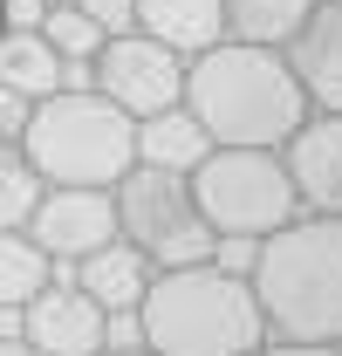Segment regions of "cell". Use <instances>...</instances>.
Segmentation results:
<instances>
[{"label": "cell", "instance_id": "obj_1", "mask_svg": "<svg viewBox=\"0 0 342 356\" xmlns=\"http://www.w3.org/2000/svg\"><path fill=\"white\" fill-rule=\"evenodd\" d=\"M185 110L206 124L213 144H274L281 151L308 117V96L281 48L226 35V42L185 55Z\"/></svg>", "mask_w": 342, "mask_h": 356}, {"label": "cell", "instance_id": "obj_2", "mask_svg": "<svg viewBox=\"0 0 342 356\" xmlns=\"http://www.w3.org/2000/svg\"><path fill=\"white\" fill-rule=\"evenodd\" d=\"M144 350L158 356H247L267 343V315L247 274H226L219 261L158 267L144 288Z\"/></svg>", "mask_w": 342, "mask_h": 356}, {"label": "cell", "instance_id": "obj_3", "mask_svg": "<svg viewBox=\"0 0 342 356\" xmlns=\"http://www.w3.org/2000/svg\"><path fill=\"white\" fill-rule=\"evenodd\" d=\"M254 295L267 336L295 343H342V220L336 213H295L274 226L254 254Z\"/></svg>", "mask_w": 342, "mask_h": 356}, {"label": "cell", "instance_id": "obj_4", "mask_svg": "<svg viewBox=\"0 0 342 356\" xmlns=\"http://www.w3.org/2000/svg\"><path fill=\"white\" fill-rule=\"evenodd\" d=\"M42 185H117L137 165V117L117 110L103 89H55L28 103L14 137Z\"/></svg>", "mask_w": 342, "mask_h": 356}, {"label": "cell", "instance_id": "obj_5", "mask_svg": "<svg viewBox=\"0 0 342 356\" xmlns=\"http://www.w3.org/2000/svg\"><path fill=\"white\" fill-rule=\"evenodd\" d=\"M185 178H192V199H199V213H206L213 233L267 240L274 226H288L301 213L288 158L274 144H213Z\"/></svg>", "mask_w": 342, "mask_h": 356}, {"label": "cell", "instance_id": "obj_6", "mask_svg": "<svg viewBox=\"0 0 342 356\" xmlns=\"http://www.w3.org/2000/svg\"><path fill=\"white\" fill-rule=\"evenodd\" d=\"M117 233L130 247H144L158 267H185V261H213V226L192 199V178L185 172H158V165H130L117 185Z\"/></svg>", "mask_w": 342, "mask_h": 356}, {"label": "cell", "instance_id": "obj_7", "mask_svg": "<svg viewBox=\"0 0 342 356\" xmlns=\"http://www.w3.org/2000/svg\"><path fill=\"white\" fill-rule=\"evenodd\" d=\"M89 89H103L130 117L171 110V103H185V55L165 48L158 35H144V28L110 35V42L96 48V62H89Z\"/></svg>", "mask_w": 342, "mask_h": 356}, {"label": "cell", "instance_id": "obj_8", "mask_svg": "<svg viewBox=\"0 0 342 356\" xmlns=\"http://www.w3.org/2000/svg\"><path fill=\"white\" fill-rule=\"evenodd\" d=\"M28 240L55 267H76L103 240H117V199H110V185H42V199L28 213Z\"/></svg>", "mask_w": 342, "mask_h": 356}, {"label": "cell", "instance_id": "obj_9", "mask_svg": "<svg viewBox=\"0 0 342 356\" xmlns=\"http://www.w3.org/2000/svg\"><path fill=\"white\" fill-rule=\"evenodd\" d=\"M21 336L42 356H96L103 350V309L83 295L69 267H55L42 288L21 302Z\"/></svg>", "mask_w": 342, "mask_h": 356}, {"label": "cell", "instance_id": "obj_10", "mask_svg": "<svg viewBox=\"0 0 342 356\" xmlns=\"http://www.w3.org/2000/svg\"><path fill=\"white\" fill-rule=\"evenodd\" d=\"M288 178H295L301 213H336L342 220V110H308L295 137L281 144Z\"/></svg>", "mask_w": 342, "mask_h": 356}, {"label": "cell", "instance_id": "obj_11", "mask_svg": "<svg viewBox=\"0 0 342 356\" xmlns=\"http://www.w3.org/2000/svg\"><path fill=\"white\" fill-rule=\"evenodd\" d=\"M308 110H342V0H315L301 28L281 42Z\"/></svg>", "mask_w": 342, "mask_h": 356}, {"label": "cell", "instance_id": "obj_12", "mask_svg": "<svg viewBox=\"0 0 342 356\" xmlns=\"http://www.w3.org/2000/svg\"><path fill=\"white\" fill-rule=\"evenodd\" d=\"M69 274L83 281V295H89V302L110 315V309H137V302H144V288H151L158 261H151L144 247H130L124 233H117V240H103L96 254H83V261L69 267Z\"/></svg>", "mask_w": 342, "mask_h": 356}, {"label": "cell", "instance_id": "obj_13", "mask_svg": "<svg viewBox=\"0 0 342 356\" xmlns=\"http://www.w3.org/2000/svg\"><path fill=\"white\" fill-rule=\"evenodd\" d=\"M206 151H213V137H206V124H199L185 103L137 117V165H158V172H192Z\"/></svg>", "mask_w": 342, "mask_h": 356}, {"label": "cell", "instance_id": "obj_14", "mask_svg": "<svg viewBox=\"0 0 342 356\" xmlns=\"http://www.w3.org/2000/svg\"><path fill=\"white\" fill-rule=\"evenodd\" d=\"M137 28L178 55H199V48L226 42V7L219 0H137Z\"/></svg>", "mask_w": 342, "mask_h": 356}, {"label": "cell", "instance_id": "obj_15", "mask_svg": "<svg viewBox=\"0 0 342 356\" xmlns=\"http://www.w3.org/2000/svg\"><path fill=\"white\" fill-rule=\"evenodd\" d=\"M0 83L21 89L28 103L62 89V55L48 48L42 28H7V35H0Z\"/></svg>", "mask_w": 342, "mask_h": 356}, {"label": "cell", "instance_id": "obj_16", "mask_svg": "<svg viewBox=\"0 0 342 356\" xmlns=\"http://www.w3.org/2000/svg\"><path fill=\"white\" fill-rule=\"evenodd\" d=\"M226 7V35L233 42H260V48H281L301 28V14L315 0H219Z\"/></svg>", "mask_w": 342, "mask_h": 356}, {"label": "cell", "instance_id": "obj_17", "mask_svg": "<svg viewBox=\"0 0 342 356\" xmlns=\"http://www.w3.org/2000/svg\"><path fill=\"white\" fill-rule=\"evenodd\" d=\"M48 274H55V261L28 240V226H0V309H21Z\"/></svg>", "mask_w": 342, "mask_h": 356}, {"label": "cell", "instance_id": "obj_18", "mask_svg": "<svg viewBox=\"0 0 342 356\" xmlns=\"http://www.w3.org/2000/svg\"><path fill=\"white\" fill-rule=\"evenodd\" d=\"M35 199H42V172L28 165L14 137H0V226H28Z\"/></svg>", "mask_w": 342, "mask_h": 356}, {"label": "cell", "instance_id": "obj_19", "mask_svg": "<svg viewBox=\"0 0 342 356\" xmlns=\"http://www.w3.org/2000/svg\"><path fill=\"white\" fill-rule=\"evenodd\" d=\"M42 35H48V48L62 55V62H96V48L110 42L96 21H89L76 0H62V7H48V21H42Z\"/></svg>", "mask_w": 342, "mask_h": 356}, {"label": "cell", "instance_id": "obj_20", "mask_svg": "<svg viewBox=\"0 0 342 356\" xmlns=\"http://www.w3.org/2000/svg\"><path fill=\"white\" fill-rule=\"evenodd\" d=\"M76 7H83L103 35H130L137 28V0H76Z\"/></svg>", "mask_w": 342, "mask_h": 356}, {"label": "cell", "instance_id": "obj_21", "mask_svg": "<svg viewBox=\"0 0 342 356\" xmlns=\"http://www.w3.org/2000/svg\"><path fill=\"white\" fill-rule=\"evenodd\" d=\"M247 356H342V343H295V336H267Z\"/></svg>", "mask_w": 342, "mask_h": 356}, {"label": "cell", "instance_id": "obj_22", "mask_svg": "<svg viewBox=\"0 0 342 356\" xmlns=\"http://www.w3.org/2000/svg\"><path fill=\"white\" fill-rule=\"evenodd\" d=\"M21 124H28V96L0 83V137H21Z\"/></svg>", "mask_w": 342, "mask_h": 356}, {"label": "cell", "instance_id": "obj_23", "mask_svg": "<svg viewBox=\"0 0 342 356\" xmlns=\"http://www.w3.org/2000/svg\"><path fill=\"white\" fill-rule=\"evenodd\" d=\"M0 14H7V28H42L48 0H0Z\"/></svg>", "mask_w": 342, "mask_h": 356}, {"label": "cell", "instance_id": "obj_24", "mask_svg": "<svg viewBox=\"0 0 342 356\" xmlns=\"http://www.w3.org/2000/svg\"><path fill=\"white\" fill-rule=\"evenodd\" d=\"M0 356H42V350H35L28 336H0Z\"/></svg>", "mask_w": 342, "mask_h": 356}, {"label": "cell", "instance_id": "obj_25", "mask_svg": "<svg viewBox=\"0 0 342 356\" xmlns=\"http://www.w3.org/2000/svg\"><path fill=\"white\" fill-rule=\"evenodd\" d=\"M96 356H158V350H144V343H137V350H96Z\"/></svg>", "mask_w": 342, "mask_h": 356}, {"label": "cell", "instance_id": "obj_26", "mask_svg": "<svg viewBox=\"0 0 342 356\" xmlns=\"http://www.w3.org/2000/svg\"><path fill=\"white\" fill-rule=\"evenodd\" d=\"M0 35H7V14H0Z\"/></svg>", "mask_w": 342, "mask_h": 356}, {"label": "cell", "instance_id": "obj_27", "mask_svg": "<svg viewBox=\"0 0 342 356\" xmlns=\"http://www.w3.org/2000/svg\"><path fill=\"white\" fill-rule=\"evenodd\" d=\"M48 7H62V0H48Z\"/></svg>", "mask_w": 342, "mask_h": 356}]
</instances>
